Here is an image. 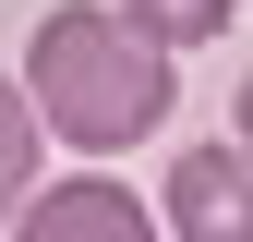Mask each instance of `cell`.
I'll use <instances>...</instances> for the list:
<instances>
[{
	"mask_svg": "<svg viewBox=\"0 0 253 242\" xmlns=\"http://www.w3.org/2000/svg\"><path fill=\"white\" fill-rule=\"evenodd\" d=\"M169 85H181V49L145 37L121 0H60L37 24V49H24V97L60 145H84V158H121V145H145L157 121H169Z\"/></svg>",
	"mask_w": 253,
	"mask_h": 242,
	"instance_id": "6da1fadb",
	"label": "cell"
},
{
	"mask_svg": "<svg viewBox=\"0 0 253 242\" xmlns=\"http://www.w3.org/2000/svg\"><path fill=\"white\" fill-rule=\"evenodd\" d=\"M169 242H253V145H181L157 182Z\"/></svg>",
	"mask_w": 253,
	"mask_h": 242,
	"instance_id": "7a4b0ae2",
	"label": "cell"
},
{
	"mask_svg": "<svg viewBox=\"0 0 253 242\" xmlns=\"http://www.w3.org/2000/svg\"><path fill=\"white\" fill-rule=\"evenodd\" d=\"M12 230H24V242H145V230H157V206H145V194H121L109 158H97L84 182H37V194L12 206Z\"/></svg>",
	"mask_w": 253,
	"mask_h": 242,
	"instance_id": "3957f363",
	"label": "cell"
},
{
	"mask_svg": "<svg viewBox=\"0 0 253 242\" xmlns=\"http://www.w3.org/2000/svg\"><path fill=\"white\" fill-rule=\"evenodd\" d=\"M37 145H48V121L24 85H0V230H12V206L37 194Z\"/></svg>",
	"mask_w": 253,
	"mask_h": 242,
	"instance_id": "277c9868",
	"label": "cell"
},
{
	"mask_svg": "<svg viewBox=\"0 0 253 242\" xmlns=\"http://www.w3.org/2000/svg\"><path fill=\"white\" fill-rule=\"evenodd\" d=\"M121 12H133L145 37H169V49H205V37L241 24V0H121Z\"/></svg>",
	"mask_w": 253,
	"mask_h": 242,
	"instance_id": "5b68a950",
	"label": "cell"
},
{
	"mask_svg": "<svg viewBox=\"0 0 253 242\" xmlns=\"http://www.w3.org/2000/svg\"><path fill=\"white\" fill-rule=\"evenodd\" d=\"M229 145H253V73H241V97H229Z\"/></svg>",
	"mask_w": 253,
	"mask_h": 242,
	"instance_id": "8992f818",
	"label": "cell"
}]
</instances>
